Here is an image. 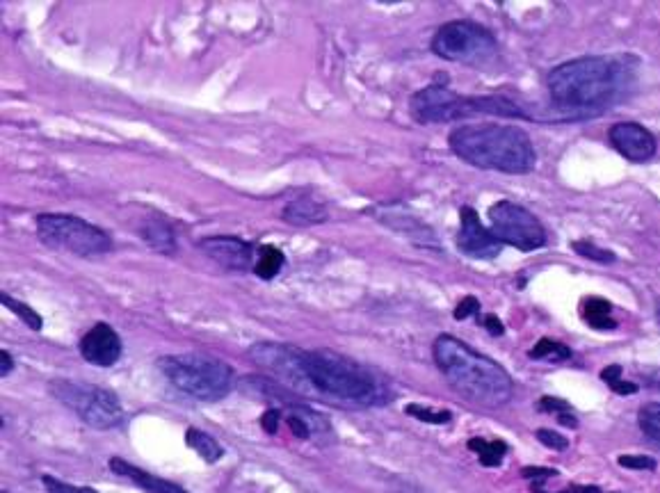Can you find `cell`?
I'll return each instance as SVG.
<instances>
[{"label": "cell", "mask_w": 660, "mask_h": 493, "mask_svg": "<svg viewBox=\"0 0 660 493\" xmlns=\"http://www.w3.org/2000/svg\"><path fill=\"white\" fill-rule=\"evenodd\" d=\"M249 357L281 386L338 407H382L393 400L391 382L375 368L332 350H300L286 343H259Z\"/></svg>", "instance_id": "1"}, {"label": "cell", "mask_w": 660, "mask_h": 493, "mask_svg": "<svg viewBox=\"0 0 660 493\" xmlns=\"http://www.w3.org/2000/svg\"><path fill=\"white\" fill-rule=\"evenodd\" d=\"M638 67L631 55H587L558 64L546 85L553 103L569 115H597L633 90Z\"/></svg>", "instance_id": "2"}, {"label": "cell", "mask_w": 660, "mask_h": 493, "mask_svg": "<svg viewBox=\"0 0 660 493\" xmlns=\"http://www.w3.org/2000/svg\"><path fill=\"white\" fill-rule=\"evenodd\" d=\"M434 361L446 382L464 400L489 409L503 407L512 400L514 384L507 370L485 354L471 350L460 338L439 336L434 341Z\"/></svg>", "instance_id": "3"}, {"label": "cell", "mask_w": 660, "mask_h": 493, "mask_svg": "<svg viewBox=\"0 0 660 493\" xmlns=\"http://www.w3.org/2000/svg\"><path fill=\"white\" fill-rule=\"evenodd\" d=\"M448 147L464 163L489 172L528 174L537 165L530 135L510 124H464L450 133Z\"/></svg>", "instance_id": "4"}, {"label": "cell", "mask_w": 660, "mask_h": 493, "mask_svg": "<svg viewBox=\"0 0 660 493\" xmlns=\"http://www.w3.org/2000/svg\"><path fill=\"white\" fill-rule=\"evenodd\" d=\"M409 112L418 124H446L473 115L526 117V112L505 96H460L444 85H428L416 92L409 101Z\"/></svg>", "instance_id": "5"}, {"label": "cell", "mask_w": 660, "mask_h": 493, "mask_svg": "<svg viewBox=\"0 0 660 493\" xmlns=\"http://www.w3.org/2000/svg\"><path fill=\"white\" fill-rule=\"evenodd\" d=\"M158 368L174 389L201 402L227 398L236 382L231 366L206 354H169L158 361Z\"/></svg>", "instance_id": "6"}, {"label": "cell", "mask_w": 660, "mask_h": 493, "mask_svg": "<svg viewBox=\"0 0 660 493\" xmlns=\"http://www.w3.org/2000/svg\"><path fill=\"white\" fill-rule=\"evenodd\" d=\"M37 236L46 247L60 249L83 258H96L112 252V238L101 226L64 213H44L37 217Z\"/></svg>", "instance_id": "7"}, {"label": "cell", "mask_w": 660, "mask_h": 493, "mask_svg": "<svg viewBox=\"0 0 660 493\" xmlns=\"http://www.w3.org/2000/svg\"><path fill=\"white\" fill-rule=\"evenodd\" d=\"M53 398L60 400L64 407L80 416L94 430H112L122 423L124 411L117 395L101 386H92L85 382H69V379H55L48 384Z\"/></svg>", "instance_id": "8"}, {"label": "cell", "mask_w": 660, "mask_h": 493, "mask_svg": "<svg viewBox=\"0 0 660 493\" xmlns=\"http://www.w3.org/2000/svg\"><path fill=\"white\" fill-rule=\"evenodd\" d=\"M496 51V37L473 21H448L432 37V53L448 62L478 67L492 60Z\"/></svg>", "instance_id": "9"}, {"label": "cell", "mask_w": 660, "mask_h": 493, "mask_svg": "<svg viewBox=\"0 0 660 493\" xmlns=\"http://www.w3.org/2000/svg\"><path fill=\"white\" fill-rule=\"evenodd\" d=\"M489 231L501 245H510L519 252H535L546 245V229L537 217L514 201H496L489 208Z\"/></svg>", "instance_id": "10"}, {"label": "cell", "mask_w": 660, "mask_h": 493, "mask_svg": "<svg viewBox=\"0 0 660 493\" xmlns=\"http://www.w3.org/2000/svg\"><path fill=\"white\" fill-rule=\"evenodd\" d=\"M460 233H457V247L460 252L476 261H492L501 254L503 245L494 238V233L480 222V217L471 206H464L460 213Z\"/></svg>", "instance_id": "11"}, {"label": "cell", "mask_w": 660, "mask_h": 493, "mask_svg": "<svg viewBox=\"0 0 660 493\" xmlns=\"http://www.w3.org/2000/svg\"><path fill=\"white\" fill-rule=\"evenodd\" d=\"M199 249L213 263L229 272H247L254 268V247L236 236H211L199 240Z\"/></svg>", "instance_id": "12"}, {"label": "cell", "mask_w": 660, "mask_h": 493, "mask_svg": "<svg viewBox=\"0 0 660 493\" xmlns=\"http://www.w3.org/2000/svg\"><path fill=\"white\" fill-rule=\"evenodd\" d=\"M608 137L610 142H613V147L622 153L626 160H631V163H647L658 151L656 137L642 124H635V121L615 124L610 128Z\"/></svg>", "instance_id": "13"}, {"label": "cell", "mask_w": 660, "mask_h": 493, "mask_svg": "<svg viewBox=\"0 0 660 493\" xmlns=\"http://www.w3.org/2000/svg\"><path fill=\"white\" fill-rule=\"evenodd\" d=\"M80 354L87 363L110 368L122 357V338L106 322H96L80 341Z\"/></svg>", "instance_id": "14"}, {"label": "cell", "mask_w": 660, "mask_h": 493, "mask_svg": "<svg viewBox=\"0 0 660 493\" xmlns=\"http://www.w3.org/2000/svg\"><path fill=\"white\" fill-rule=\"evenodd\" d=\"M110 471L135 482L140 489H144L147 493H188L183 487H179V484L163 480V478H156V475H151L147 471H142V468H138V466L124 462L122 457H112L110 459Z\"/></svg>", "instance_id": "15"}, {"label": "cell", "mask_w": 660, "mask_h": 493, "mask_svg": "<svg viewBox=\"0 0 660 493\" xmlns=\"http://www.w3.org/2000/svg\"><path fill=\"white\" fill-rule=\"evenodd\" d=\"M284 220L293 226H311L325 222L327 213L313 197H300L284 208Z\"/></svg>", "instance_id": "16"}, {"label": "cell", "mask_w": 660, "mask_h": 493, "mask_svg": "<svg viewBox=\"0 0 660 493\" xmlns=\"http://www.w3.org/2000/svg\"><path fill=\"white\" fill-rule=\"evenodd\" d=\"M140 236L151 249H156L160 254H174L176 249V240H174V231L165 220L160 217H151V220L144 222L140 226Z\"/></svg>", "instance_id": "17"}, {"label": "cell", "mask_w": 660, "mask_h": 493, "mask_svg": "<svg viewBox=\"0 0 660 493\" xmlns=\"http://www.w3.org/2000/svg\"><path fill=\"white\" fill-rule=\"evenodd\" d=\"M583 318L592 329H615L617 320L613 318V304L603 297H587L583 302Z\"/></svg>", "instance_id": "18"}, {"label": "cell", "mask_w": 660, "mask_h": 493, "mask_svg": "<svg viewBox=\"0 0 660 493\" xmlns=\"http://www.w3.org/2000/svg\"><path fill=\"white\" fill-rule=\"evenodd\" d=\"M284 265H286V256L279 247L263 245L259 247V258H256L254 263V274L263 281H272L281 270H284Z\"/></svg>", "instance_id": "19"}, {"label": "cell", "mask_w": 660, "mask_h": 493, "mask_svg": "<svg viewBox=\"0 0 660 493\" xmlns=\"http://www.w3.org/2000/svg\"><path fill=\"white\" fill-rule=\"evenodd\" d=\"M185 443H188V446L195 450L197 455L208 464L220 462L222 455H224L220 443H217L211 434L197 430V427H190V430L185 432Z\"/></svg>", "instance_id": "20"}, {"label": "cell", "mask_w": 660, "mask_h": 493, "mask_svg": "<svg viewBox=\"0 0 660 493\" xmlns=\"http://www.w3.org/2000/svg\"><path fill=\"white\" fill-rule=\"evenodd\" d=\"M469 450L476 452L480 457V464L482 466H498L503 462L507 446L503 441H485V439H471L469 441Z\"/></svg>", "instance_id": "21"}, {"label": "cell", "mask_w": 660, "mask_h": 493, "mask_svg": "<svg viewBox=\"0 0 660 493\" xmlns=\"http://www.w3.org/2000/svg\"><path fill=\"white\" fill-rule=\"evenodd\" d=\"M530 359L560 363V361L571 359V350L567 345H562L558 341H551V338H542V341H539L533 347V350H530Z\"/></svg>", "instance_id": "22"}, {"label": "cell", "mask_w": 660, "mask_h": 493, "mask_svg": "<svg viewBox=\"0 0 660 493\" xmlns=\"http://www.w3.org/2000/svg\"><path fill=\"white\" fill-rule=\"evenodd\" d=\"M640 430L651 443L660 446V402H647L638 414Z\"/></svg>", "instance_id": "23"}, {"label": "cell", "mask_w": 660, "mask_h": 493, "mask_svg": "<svg viewBox=\"0 0 660 493\" xmlns=\"http://www.w3.org/2000/svg\"><path fill=\"white\" fill-rule=\"evenodd\" d=\"M0 302H3L5 306H7V309H10L12 313H16V315H19V318L23 320V322H26V325L30 327V329H35V331H39V329H42L44 327V320H42V315H39L37 311H32L30 309V306L28 304H23V302H16V299L14 297H10V295H0Z\"/></svg>", "instance_id": "24"}, {"label": "cell", "mask_w": 660, "mask_h": 493, "mask_svg": "<svg viewBox=\"0 0 660 493\" xmlns=\"http://www.w3.org/2000/svg\"><path fill=\"white\" fill-rule=\"evenodd\" d=\"M601 379L603 382H606L610 389H613L617 395H633L635 391H638V384H633V382H626V379L622 377V366H608V368H603L601 370Z\"/></svg>", "instance_id": "25"}, {"label": "cell", "mask_w": 660, "mask_h": 493, "mask_svg": "<svg viewBox=\"0 0 660 493\" xmlns=\"http://www.w3.org/2000/svg\"><path fill=\"white\" fill-rule=\"evenodd\" d=\"M407 414L423 420V423H432V425H446V423H450V418H453V414L446 409L434 411L430 407H421V404H407Z\"/></svg>", "instance_id": "26"}, {"label": "cell", "mask_w": 660, "mask_h": 493, "mask_svg": "<svg viewBox=\"0 0 660 493\" xmlns=\"http://www.w3.org/2000/svg\"><path fill=\"white\" fill-rule=\"evenodd\" d=\"M574 249H576V254H581L585 258H590V261H597V263H603V265L615 261V254L610 252V249L597 247L590 240H576L574 242Z\"/></svg>", "instance_id": "27"}, {"label": "cell", "mask_w": 660, "mask_h": 493, "mask_svg": "<svg viewBox=\"0 0 660 493\" xmlns=\"http://www.w3.org/2000/svg\"><path fill=\"white\" fill-rule=\"evenodd\" d=\"M617 464L631 468V471H656V459L647 455H624L617 459Z\"/></svg>", "instance_id": "28"}, {"label": "cell", "mask_w": 660, "mask_h": 493, "mask_svg": "<svg viewBox=\"0 0 660 493\" xmlns=\"http://www.w3.org/2000/svg\"><path fill=\"white\" fill-rule=\"evenodd\" d=\"M44 484H46L48 493H99L90 487H71V484L55 480V478H51V475H44Z\"/></svg>", "instance_id": "29"}, {"label": "cell", "mask_w": 660, "mask_h": 493, "mask_svg": "<svg viewBox=\"0 0 660 493\" xmlns=\"http://www.w3.org/2000/svg\"><path fill=\"white\" fill-rule=\"evenodd\" d=\"M537 439L551 450H567L569 448L567 436H562L558 432H551V430H537Z\"/></svg>", "instance_id": "30"}, {"label": "cell", "mask_w": 660, "mask_h": 493, "mask_svg": "<svg viewBox=\"0 0 660 493\" xmlns=\"http://www.w3.org/2000/svg\"><path fill=\"white\" fill-rule=\"evenodd\" d=\"M539 409L542 411H549V414H569V402L565 400H560V398H551V395H544L542 400H539Z\"/></svg>", "instance_id": "31"}, {"label": "cell", "mask_w": 660, "mask_h": 493, "mask_svg": "<svg viewBox=\"0 0 660 493\" xmlns=\"http://www.w3.org/2000/svg\"><path fill=\"white\" fill-rule=\"evenodd\" d=\"M553 475H558V471H553V468H523V478L533 480V487H542Z\"/></svg>", "instance_id": "32"}, {"label": "cell", "mask_w": 660, "mask_h": 493, "mask_svg": "<svg viewBox=\"0 0 660 493\" xmlns=\"http://www.w3.org/2000/svg\"><path fill=\"white\" fill-rule=\"evenodd\" d=\"M480 311V302L476 297H464L460 306H457L455 309V318L457 320H464V318H469V315L473 313H478Z\"/></svg>", "instance_id": "33"}, {"label": "cell", "mask_w": 660, "mask_h": 493, "mask_svg": "<svg viewBox=\"0 0 660 493\" xmlns=\"http://www.w3.org/2000/svg\"><path fill=\"white\" fill-rule=\"evenodd\" d=\"M279 420H281V411L279 409H268L263 414L261 418V425H263V430L268 432V434H277L279 430Z\"/></svg>", "instance_id": "34"}, {"label": "cell", "mask_w": 660, "mask_h": 493, "mask_svg": "<svg viewBox=\"0 0 660 493\" xmlns=\"http://www.w3.org/2000/svg\"><path fill=\"white\" fill-rule=\"evenodd\" d=\"M14 370V359L10 352H0V377H7Z\"/></svg>", "instance_id": "35"}, {"label": "cell", "mask_w": 660, "mask_h": 493, "mask_svg": "<svg viewBox=\"0 0 660 493\" xmlns=\"http://www.w3.org/2000/svg\"><path fill=\"white\" fill-rule=\"evenodd\" d=\"M485 327H487V331L492 336H503V331H505L503 325H501V320L494 318V315H487V318H485Z\"/></svg>", "instance_id": "36"}, {"label": "cell", "mask_w": 660, "mask_h": 493, "mask_svg": "<svg viewBox=\"0 0 660 493\" xmlns=\"http://www.w3.org/2000/svg\"><path fill=\"white\" fill-rule=\"evenodd\" d=\"M558 420H560L562 425H569V427H576V425H578V423H576V418L571 416V411H569V414H562V416H558Z\"/></svg>", "instance_id": "37"}, {"label": "cell", "mask_w": 660, "mask_h": 493, "mask_svg": "<svg viewBox=\"0 0 660 493\" xmlns=\"http://www.w3.org/2000/svg\"><path fill=\"white\" fill-rule=\"evenodd\" d=\"M574 493H599L597 487H576Z\"/></svg>", "instance_id": "38"}, {"label": "cell", "mask_w": 660, "mask_h": 493, "mask_svg": "<svg viewBox=\"0 0 660 493\" xmlns=\"http://www.w3.org/2000/svg\"><path fill=\"white\" fill-rule=\"evenodd\" d=\"M656 318H658V322H660V302L656 304Z\"/></svg>", "instance_id": "39"}]
</instances>
